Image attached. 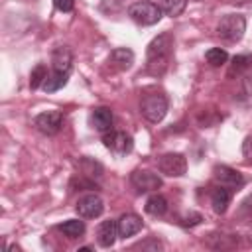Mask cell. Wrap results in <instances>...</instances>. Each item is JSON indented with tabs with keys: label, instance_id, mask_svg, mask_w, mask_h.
Segmentation results:
<instances>
[{
	"label": "cell",
	"instance_id": "obj_7",
	"mask_svg": "<svg viewBox=\"0 0 252 252\" xmlns=\"http://www.w3.org/2000/svg\"><path fill=\"white\" fill-rule=\"evenodd\" d=\"M130 183L136 187L138 193H150L161 187V177L150 169H136L130 175Z\"/></svg>",
	"mask_w": 252,
	"mask_h": 252
},
{
	"label": "cell",
	"instance_id": "obj_13",
	"mask_svg": "<svg viewBox=\"0 0 252 252\" xmlns=\"http://www.w3.org/2000/svg\"><path fill=\"white\" fill-rule=\"evenodd\" d=\"M142 230V219L136 213H124L118 219V236L120 238H130Z\"/></svg>",
	"mask_w": 252,
	"mask_h": 252
},
{
	"label": "cell",
	"instance_id": "obj_10",
	"mask_svg": "<svg viewBox=\"0 0 252 252\" xmlns=\"http://www.w3.org/2000/svg\"><path fill=\"white\" fill-rule=\"evenodd\" d=\"M213 177L217 179L219 185H224L228 189H238L244 185V177L240 171L228 167V165H215L213 169Z\"/></svg>",
	"mask_w": 252,
	"mask_h": 252
},
{
	"label": "cell",
	"instance_id": "obj_18",
	"mask_svg": "<svg viewBox=\"0 0 252 252\" xmlns=\"http://www.w3.org/2000/svg\"><path fill=\"white\" fill-rule=\"evenodd\" d=\"M146 213L152 217H163L167 213V199L159 193H152L146 201Z\"/></svg>",
	"mask_w": 252,
	"mask_h": 252
},
{
	"label": "cell",
	"instance_id": "obj_2",
	"mask_svg": "<svg viewBox=\"0 0 252 252\" xmlns=\"http://www.w3.org/2000/svg\"><path fill=\"white\" fill-rule=\"evenodd\" d=\"M140 112L152 124L161 122L167 114V96L163 93H158V91L144 94V98L140 102Z\"/></svg>",
	"mask_w": 252,
	"mask_h": 252
},
{
	"label": "cell",
	"instance_id": "obj_26",
	"mask_svg": "<svg viewBox=\"0 0 252 252\" xmlns=\"http://www.w3.org/2000/svg\"><path fill=\"white\" fill-rule=\"evenodd\" d=\"M211 238L217 240V242H207V246H211V248H232V246H236V240L232 236H226V234H213Z\"/></svg>",
	"mask_w": 252,
	"mask_h": 252
},
{
	"label": "cell",
	"instance_id": "obj_25",
	"mask_svg": "<svg viewBox=\"0 0 252 252\" xmlns=\"http://www.w3.org/2000/svg\"><path fill=\"white\" fill-rule=\"evenodd\" d=\"M236 100L242 106H252V81L250 79H244L240 83V91L236 94Z\"/></svg>",
	"mask_w": 252,
	"mask_h": 252
},
{
	"label": "cell",
	"instance_id": "obj_6",
	"mask_svg": "<svg viewBox=\"0 0 252 252\" xmlns=\"http://www.w3.org/2000/svg\"><path fill=\"white\" fill-rule=\"evenodd\" d=\"M158 167L163 175L167 177H181L185 175L187 171V159L183 154H177V152H169V154H163L158 161Z\"/></svg>",
	"mask_w": 252,
	"mask_h": 252
},
{
	"label": "cell",
	"instance_id": "obj_16",
	"mask_svg": "<svg viewBox=\"0 0 252 252\" xmlns=\"http://www.w3.org/2000/svg\"><path fill=\"white\" fill-rule=\"evenodd\" d=\"M91 126L98 132H108L112 130V110L108 106H98L91 112Z\"/></svg>",
	"mask_w": 252,
	"mask_h": 252
},
{
	"label": "cell",
	"instance_id": "obj_1",
	"mask_svg": "<svg viewBox=\"0 0 252 252\" xmlns=\"http://www.w3.org/2000/svg\"><path fill=\"white\" fill-rule=\"evenodd\" d=\"M173 53V37L165 32L154 37L146 49V71L154 77H161L169 65Z\"/></svg>",
	"mask_w": 252,
	"mask_h": 252
},
{
	"label": "cell",
	"instance_id": "obj_23",
	"mask_svg": "<svg viewBox=\"0 0 252 252\" xmlns=\"http://www.w3.org/2000/svg\"><path fill=\"white\" fill-rule=\"evenodd\" d=\"M185 8H187V0H161V10L171 18L183 14Z\"/></svg>",
	"mask_w": 252,
	"mask_h": 252
},
{
	"label": "cell",
	"instance_id": "obj_4",
	"mask_svg": "<svg viewBox=\"0 0 252 252\" xmlns=\"http://www.w3.org/2000/svg\"><path fill=\"white\" fill-rule=\"evenodd\" d=\"M244 32H246V20L240 14H226L220 18V22L217 26V33L226 41L242 39Z\"/></svg>",
	"mask_w": 252,
	"mask_h": 252
},
{
	"label": "cell",
	"instance_id": "obj_15",
	"mask_svg": "<svg viewBox=\"0 0 252 252\" xmlns=\"http://www.w3.org/2000/svg\"><path fill=\"white\" fill-rule=\"evenodd\" d=\"M230 199H232V189L224 187V185H219L211 191V205H213V211L217 215H224L228 205H230Z\"/></svg>",
	"mask_w": 252,
	"mask_h": 252
},
{
	"label": "cell",
	"instance_id": "obj_20",
	"mask_svg": "<svg viewBox=\"0 0 252 252\" xmlns=\"http://www.w3.org/2000/svg\"><path fill=\"white\" fill-rule=\"evenodd\" d=\"M67 81H69V73H53V75H49V77L45 79L43 91H45V93H55V91L63 89V87L67 85Z\"/></svg>",
	"mask_w": 252,
	"mask_h": 252
},
{
	"label": "cell",
	"instance_id": "obj_12",
	"mask_svg": "<svg viewBox=\"0 0 252 252\" xmlns=\"http://www.w3.org/2000/svg\"><path fill=\"white\" fill-rule=\"evenodd\" d=\"M118 236V220H102L96 228V242L102 248H110Z\"/></svg>",
	"mask_w": 252,
	"mask_h": 252
},
{
	"label": "cell",
	"instance_id": "obj_9",
	"mask_svg": "<svg viewBox=\"0 0 252 252\" xmlns=\"http://www.w3.org/2000/svg\"><path fill=\"white\" fill-rule=\"evenodd\" d=\"M75 211H77L79 217H83V219H96V217L102 215L104 203H102V199H100L98 195L89 193V195H83V197L77 201Z\"/></svg>",
	"mask_w": 252,
	"mask_h": 252
},
{
	"label": "cell",
	"instance_id": "obj_24",
	"mask_svg": "<svg viewBox=\"0 0 252 252\" xmlns=\"http://www.w3.org/2000/svg\"><path fill=\"white\" fill-rule=\"evenodd\" d=\"M49 75H47V69H45V65H35L33 69H32V75H30V87L35 91V89H39V87H43V83H45V79H47Z\"/></svg>",
	"mask_w": 252,
	"mask_h": 252
},
{
	"label": "cell",
	"instance_id": "obj_11",
	"mask_svg": "<svg viewBox=\"0 0 252 252\" xmlns=\"http://www.w3.org/2000/svg\"><path fill=\"white\" fill-rule=\"evenodd\" d=\"M51 67L53 73H71L73 67V53L67 45H57L51 53Z\"/></svg>",
	"mask_w": 252,
	"mask_h": 252
},
{
	"label": "cell",
	"instance_id": "obj_22",
	"mask_svg": "<svg viewBox=\"0 0 252 252\" xmlns=\"http://www.w3.org/2000/svg\"><path fill=\"white\" fill-rule=\"evenodd\" d=\"M205 59H207V63L211 67H220V65H224L228 61V53L224 49H220V47H211L205 53Z\"/></svg>",
	"mask_w": 252,
	"mask_h": 252
},
{
	"label": "cell",
	"instance_id": "obj_27",
	"mask_svg": "<svg viewBox=\"0 0 252 252\" xmlns=\"http://www.w3.org/2000/svg\"><path fill=\"white\" fill-rule=\"evenodd\" d=\"M201 220H203V217H201L199 213H193V211H191V213H185V215L179 219V224L187 228V226H197Z\"/></svg>",
	"mask_w": 252,
	"mask_h": 252
},
{
	"label": "cell",
	"instance_id": "obj_19",
	"mask_svg": "<svg viewBox=\"0 0 252 252\" xmlns=\"http://www.w3.org/2000/svg\"><path fill=\"white\" fill-rule=\"evenodd\" d=\"M57 228H59L67 238H79V236L85 234V222L79 220V219H69V220L61 222Z\"/></svg>",
	"mask_w": 252,
	"mask_h": 252
},
{
	"label": "cell",
	"instance_id": "obj_28",
	"mask_svg": "<svg viewBox=\"0 0 252 252\" xmlns=\"http://www.w3.org/2000/svg\"><path fill=\"white\" fill-rule=\"evenodd\" d=\"M134 248H142V250H161L163 244H161L158 238H150V240H144V242L136 244Z\"/></svg>",
	"mask_w": 252,
	"mask_h": 252
},
{
	"label": "cell",
	"instance_id": "obj_29",
	"mask_svg": "<svg viewBox=\"0 0 252 252\" xmlns=\"http://www.w3.org/2000/svg\"><path fill=\"white\" fill-rule=\"evenodd\" d=\"M242 156L246 159V163L252 165V136H246L242 142Z\"/></svg>",
	"mask_w": 252,
	"mask_h": 252
},
{
	"label": "cell",
	"instance_id": "obj_8",
	"mask_svg": "<svg viewBox=\"0 0 252 252\" xmlns=\"http://www.w3.org/2000/svg\"><path fill=\"white\" fill-rule=\"evenodd\" d=\"M33 126H35L41 134H45V136H55V134L61 130V126H63V114H61L59 110L41 112V114L35 116Z\"/></svg>",
	"mask_w": 252,
	"mask_h": 252
},
{
	"label": "cell",
	"instance_id": "obj_21",
	"mask_svg": "<svg viewBox=\"0 0 252 252\" xmlns=\"http://www.w3.org/2000/svg\"><path fill=\"white\" fill-rule=\"evenodd\" d=\"M248 69H252V55L248 53H242V55H236L232 57V63H230V71L228 75H240V73H246Z\"/></svg>",
	"mask_w": 252,
	"mask_h": 252
},
{
	"label": "cell",
	"instance_id": "obj_17",
	"mask_svg": "<svg viewBox=\"0 0 252 252\" xmlns=\"http://www.w3.org/2000/svg\"><path fill=\"white\" fill-rule=\"evenodd\" d=\"M77 167H79L81 175H85L89 179H98V177H102V171H104L102 163L93 159V158H81L77 161Z\"/></svg>",
	"mask_w": 252,
	"mask_h": 252
},
{
	"label": "cell",
	"instance_id": "obj_5",
	"mask_svg": "<svg viewBox=\"0 0 252 252\" xmlns=\"http://www.w3.org/2000/svg\"><path fill=\"white\" fill-rule=\"evenodd\" d=\"M102 144H104L106 150H110L116 156H126L134 148L132 136L122 132V130H108V132H104L102 134Z\"/></svg>",
	"mask_w": 252,
	"mask_h": 252
},
{
	"label": "cell",
	"instance_id": "obj_30",
	"mask_svg": "<svg viewBox=\"0 0 252 252\" xmlns=\"http://www.w3.org/2000/svg\"><path fill=\"white\" fill-rule=\"evenodd\" d=\"M53 6H55L59 12H73L75 0H53Z\"/></svg>",
	"mask_w": 252,
	"mask_h": 252
},
{
	"label": "cell",
	"instance_id": "obj_3",
	"mask_svg": "<svg viewBox=\"0 0 252 252\" xmlns=\"http://www.w3.org/2000/svg\"><path fill=\"white\" fill-rule=\"evenodd\" d=\"M161 8L154 2H146V0H140V2H134L128 6V16L140 24V26H154L161 20Z\"/></svg>",
	"mask_w": 252,
	"mask_h": 252
},
{
	"label": "cell",
	"instance_id": "obj_14",
	"mask_svg": "<svg viewBox=\"0 0 252 252\" xmlns=\"http://www.w3.org/2000/svg\"><path fill=\"white\" fill-rule=\"evenodd\" d=\"M108 63H110V67L116 69V71H126V69H130L132 63H134V51L128 49V47H116V49L110 51Z\"/></svg>",
	"mask_w": 252,
	"mask_h": 252
}]
</instances>
